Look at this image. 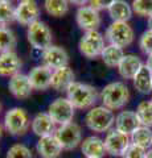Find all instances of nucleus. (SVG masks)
<instances>
[{
  "label": "nucleus",
  "instance_id": "nucleus-43",
  "mask_svg": "<svg viewBox=\"0 0 152 158\" xmlns=\"http://www.w3.org/2000/svg\"><path fill=\"white\" fill-rule=\"evenodd\" d=\"M151 102H152V96H151Z\"/></svg>",
  "mask_w": 152,
  "mask_h": 158
},
{
  "label": "nucleus",
  "instance_id": "nucleus-3",
  "mask_svg": "<svg viewBox=\"0 0 152 158\" xmlns=\"http://www.w3.org/2000/svg\"><path fill=\"white\" fill-rule=\"evenodd\" d=\"M85 123L87 128L93 132L103 133L109 132L111 127L115 124L114 112L105 106H97L90 108L86 113Z\"/></svg>",
  "mask_w": 152,
  "mask_h": 158
},
{
  "label": "nucleus",
  "instance_id": "nucleus-10",
  "mask_svg": "<svg viewBox=\"0 0 152 158\" xmlns=\"http://www.w3.org/2000/svg\"><path fill=\"white\" fill-rule=\"evenodd\" d=\"M130 144H131L130 136L119 132L118 129H110L105 138L106 152L115 157L123 156L126 149L130 146Z\"/></svg>",
  "mask_w": 152,
  "mask_h": 158
},
{
  "label": "nucleus",
  "instance_id": "nucleus-6",
  "mask_svg": "<svg viewBox=\"0 0 152 158\" xmlns=\"http://www.w3.org/2000/svg\"><path fill=\"white\" fill-rule=\"evenodd\" d=\"M27 37L29 44L35 49H38V50L44 52L49 46H52V41H53L52 31L41 20H37V21L32 23L28 27Z\"/></svg>",
  "mask_w": 152,
  "mask_h": 158
},
{
  "label": "nucleus",
  "instance_id": "nucleus-19",
  "mask_svg": "<svg viewBox=\"0 0 152 158\" xmlns=\"http://www.w3.org/2000/svg\"><path fill=\"white\" fill-rule=\"evenodd\" d=\"M140 127L138 115L134 111H122L115 117V129L131 136L136 128Z\"/></svg>",
  "mask_w": 152,
  "mask_h": 158
},
{
  "label": "nucleus",
  "instance_id": "nucleus-41",
  "mask_svg": "<svg viewBox=\"0 0 152 158\" xmlns=\"http://www.w3.org/2000/svg\"><path fill=\"white\" fill-rule=\"evenodd\" d=\"M0 113H2V103H0Z\"/></svg>",
  "mask_w": 152,
  "mask_h": 158
},
{
  "label": "nucleus",
  "instance_id": "nucleus-22",
  "mask_svg": "<svg viewBox=\"0 0 152 158\" xmlns=\"http://www.w3.org/2000/svg\"><path fill=\"white\" fill-rule=\"evenodd\" d=\"M141 66H143V62H141V59L138 56L126 54L123 59L120 61L119 66H118V73L124 79H134V77L141 69Z\"/></svg>",
  "mask_w": 152,
  "mask_h": 158
},
{
  "label": "nucleus",
  "instance_id": "nucleus-27",
  "mask_svg": "<svg viewBox=\"0 0 152 158\" xmlns=\"http://www.w3.org/2000/svg\"><path fill=\"white\" fill-rule=\"evenodd\" d=\"M44 7L48 15L53 17H62L69 11V0H45Z\"/></svg>",
  "mask_w": 152,
  "mask_h": 158
},
{
  "label": "nucleus",
  "instance_id": "nucleus-23",
  "mask_svg": "<svg viewBox=\"0 0 152 158\" xmlns=\"http://www.w3.org/2000/svg\"><path fill=\"white\" fill-rule=\"evenodd\" d=\"M135 90L140 94H150L152 91V71L145 65L141 66L140 70L132 79Z\"/></svg>",
  "mask_w": 152,
  "mask_h": 158
},
{
  "label": "nucleus",
  "instance_id": "nucleus-30",
  "mask_svg": "<svg viewBox=\"0 0 152 158\" xmlns=\"http://www.w3.org/2000/svg\"><path fill=\"white\" fill-rule=\"evenodd\" d=\"M15 17V8L12 3L7 2H0V27H8L11 23H13Z\"/></svg>",
  "mask_w": 152,
  "mask_h": 158
},
{
  "label": "nucleus",
  "instance_id": "nucleus-35",
  "mask_svg": "<svg viewBox=\"0 0 152 158\" xmlns=\"http://www.w3.org/2000/svg\"><path fill=\"white\" fill-rule=\"evenodd\" d=\"M116 2V0H90L89 2V6L91 8L97 9L98 12L102 11V9H107L109 11V8L112 6Z\"/></svg>",
  "mask_w": 152,
  "mask_h": 158
},
{
  "label": "nucleus",
  "instance_id": "nucleus-44",
  "mask_svg": "<svg viewBox=\"0 0 152 158\" xmlns=\"http://www.w3.org/2000/svg\"><path fill=\"white\" fill-rule=\"evenodd\" d=\"M151 146H152V142H151Z\"/></svg>",
  "mask_w": 152,
  "mask_h": 158
},
{
  "label": "nucleus",
  "instance_id": "nucleus-12",
  "mask_svg": "<svg viewBox=\"0 0 152 158\" xmlns=\"http://www.w3.org/2000/svg\"><path fill=\"white\" fill-rule=\"evenodd\" d=\"M76 20L77 24L82 31L85 32H91V31H98L101 25V16L97 9L91 8L90 6H83L80 7L76 13Z\"/></svg>",
  "mask_w": 152,
  "mask_h": 158
},
{
  "label": "nucleus",
  "instance_id": "nucleus-37",
  "mask_svg": "<svg viewBox=\"0 0 152 158\" xmlns=\"http://www.w3.org/2000/svg\"><path fill=\"white\" fill-rule=\"evenodd\" d=\"M145 66L150 69V70L152 71V54L151 56H148V58H147V63H145Z\"/></svg>",
  "mask_w": 152,
  "mask_h": 158
},
{
  "label": "nucleus",
  "instance_id": "nucleus-5",
  "mask_svg": "<svg viewBox=\"0 0 152 158\" xmlns=\"http://www.w3.org/2000/svg\"><path fill=\"white\" fill-rule=\"evenodd\" d=\"M105 37L111 45H115V46H119L123 49L132 44L135 33L128 23L112 21L109 25V28L106 29Z\"/></svg>",
  "mask_w": 152,
  "mask_h": 158
},
{
  "label": "nucleus",
  "instance_id": "nucleus-25",
  "mask_svg": "<svg viewBox=\"0 0 152 158\" xmlns=\"http://www.w3.org/2000/svg\"><path fill=\"white\" fill-rule=\"evenodd\" d=\"M124 56H126V54L123 52V49L119 48V46L111 45V44H110V45L105 46L103 52H102V54H101V58H102V61H103V63L106 66H109V67H118Z\"/></svg>",
  "mask_w": 152,
  "mask_h": 158
},
{
  "label": "nucleus",
  "instance_id": "nucleus-34",
  "mask_svg": "<svg viewBox=\"0 0 152 158\" xmlns=\"http://www.w3.org/2000/svg\"><path fill=\"white\" fill-rule=\"evenodd\" d=\"M145 149L140 148L135 144H130V146L126 149L124 154L122 158H145Z\"/></svg>",
  "mask_w": 152,
  "mask_h": 158
},
{
  "label": "nucleus",
  "instance_id": "nucleus-32",
  "mask_svg": "<svg viewBox=\"0 0 152 158\" xmlns=\"http://www.w3.org/2000/svg\"><path fill=\"white\" fill-rule=\"evenodd\" d=\"M7 158H32L29 148L23 144H15L8 149Z\"/></svg>",
  "mask_w": 152,
  "mask_h": 158
},
{
  "label": "nucleus",
  "instance_id": "nucleus-18",
  "mask_svg": "<svg viewBox=\"0 0 152 158\" xmlns=\"http://www.w3.org/2000/svg\"><path fill=\"white\" fill-rule=\"evenodd\" d=\"M21 59L15 52L0 54V77H13L21 70Z\"/></svg>",
  "mask_w": 152,
  "mask_h": 158
},
{
  "label": "nucleus",
  "instance_id": "nucleus-24",
  "mask_svg": "<svg viewBox=\"0 0 152 158\" xmlns=\"http://www.w3.org/2000/svg\"><path fill=\"white\" fill-rule=\"evenodd\" d=\"M132 7L124 0H116L109 8V15L112 21H124L127 23L132 16Z\"/></svg>",
  "mask_w": 152,
  "mask_h": 158
},
{
  "label": "nucleus",
  "instance_id": "nucleus-39",
  "mask_svg": "<svg viewBox=\"0 0 152 158\" xmlns=\"http://www.w3.org/2000/svg\"><path fill=\"white\" fill-rule=\"evenodd\" d=\"M145 158H152V149L145 153Z\"/></svg>",
  "mask_w": 152,
  "mask_h": 158
},
{
  "label": "nucleus",
  "instance_id": "nucleus-38",
  "mask_svg": "<svg viewBox=\"0 0 152 158\" xmlns=\"http://www.w3.org/2000/svg\"><path fill=\"white\" fill-rule=\"evenodd\" d=\"M147 24H148V29H151V31H152V16L148 17V21H147Z\"/></svg>",
  "mask_w": 152,
  "mask_h": 158
},
{
  "label": "nucleus",
  "instance_id": "nucleus-36",
  "mask_svg": "<svg viewBox=\"0 0 152 158\" xmlns=\"http://www.w3.org/2000/svg\"><path fill=\"white\" fill-rule=\"evenodd\" d=\"M90 0H69L70 4H74V6H80V7H83L86 3H89Z\"/></svg>",
  "mask_w": 152,
  "mask_h": 158
},
{
  "label": "nucleus",
  "instance_id": "nucleus-11",
  "mask_svg": "<svg viewBox=\"0 0 152 158\" xmlns=\"http://www.w3.org/2000/svg\"><path fill=\"white\" fill-rule=\"evenodd\" d=\"M38 16H40V8H38L36 0H23L15 8L16 21L21 25L29 27L32 23L37 21Z\"/></svg>",
  "mask_w": 152,
  "mask_h": 158
},
{
  "label": "nucleus",
  "instance_id": "nucleus-1",
  "mask_svg": "<svg viewBox=\"0 0 152 158\" xmlns=\"http://www.w3.org/2000/svg\"><path fill=\"white\" fill-rule=\"evenodd\" d=\"M66 95H67L66 98L70 100L74 108H78V110H90L97 103L98 91L95 90V87H93L90 85L74 82L66 90Z\"/></svg>",
  "mask_w": 152,
  "mask_h": 158
},
{
  "label": "nucleus",
  "instance_id": "nucleus-17",
  "mask_svg": "<svg viewBox=\"0 0 152 158\" xmlns=\"http://www.w3.org/2000/svg\"><path fill=\"white\" fill-rule=\"evenodd\" d=\"M32 132L38 137H46L52 136L56 133V123L52 120L50 116L48 115V112H40L33 117L32 120Z\"/></svg>",
  "mask_w": 152,
  "mask_h": 158
},
{
  "label": "nucleus",
  "instance_id": "nucleus-29",
  "mask_svg": "<svg viewBox=\"0 0 152 158\" xmlns=\"http://www.w3.org/2000/svg\"><path fill=\"white\" fill-rule=\"evenodd\" d=\"M135 112L138 115L140 125L148 127V128L152 127V102L151 100L140 102Z\"/></svg>",
  "mask_w": 152,
  "mask_h": 158
},
{
  "label": "nucleus",
  "instance_id": "nucleus-33",
  "mask_svg": "<svg viewBox=\"0 0 152 158\" xmlns=\"http://www.w3.org/2000/svg\"><path fill=\"white\" fill-rule=\"evenodd\" d=\"M139 48L144 54H147V56H151L152 54V31L151 29H147V31L143 32V34L140 36Z\"/></svg>",
  "mask_w": 152,
  "mask_h": 158
},
{
  "label": "nucleus",
  "instance_id": "nucleus-15",
  "mask_svg": "<svg viewBox=\"0 0 152 158\" xmlns=\"http://www.w3.org/2000/svg\"><path fill=\"white\" fill-rule=\"evenodd\" d=\"M52 75H53V70L45 65L33 67L28 74L33 90H38V91H44L52 86Z\"/></svg>",
  "mask_w": 152,
  "mask_h": 158
},
{
  "label": "nucleus",
  "instance_id": "nucleus-7",
  "mask_svg": "<svg viewBox=\"0 0 152 158\" xmlns=\"http://www.w3.org/2000/svg\"><path fill=\"white\" fill-rule=\"evenodd\" d=\"M74 106L67 98H58L48 107V115L56 123V125H65L73 121L74 117Z\"/></svg>",
  "mask_w": 152,
  "mask_h": 158
},
{
  "label": "nucleus",
  "instance_id": "nucleus-31",
  "mask_svg": "<svg viewBox=\"0 0 152 158\" xmlns=\"http://www.w3.org/2000/svg\"><path fill=\"white\" fill-rule=\"evenodd\" d=\"M132 11L139 16H152V0H132Z\"/></svg>",
  "mask_w": 152,
  "mask_h": 158
},
{
  "label": "nucleus",
  "instance_id": "nucleus-21",
  "mask_svg": "<svg viewBox=\"0 0 152 158\" xmlns=\"http://www.w3.org/2000/svg\"><path fill=\"white\" fill-rule=\"evenodd\" d=\"M81 150L86 158H102L107 153L105 141L98 136H90L85 138L81 144Z\"/></svg>",
  "mask_w": 152,
  "mask_h": 158
},
{
  "label": "nucleus",
  "instance_id": "nucleus-8",
  "mask_svg": "<svg viewBox=\"0 0 152 158\" xmlns=\"http://www.w3.org/2000/svg\"><path fill=\"white\" fill-rule=\"evenodd\" d=\"M80 52L86 58H97L101 57L105 49V37L98 31L85 32L78 44Z\"/></svg>",
  "mask_w": 152,
  "mask_h": 158
},
{
  "label": "nucleus",
  "instance_id": "nucleus-14",
  "mask_svg": "<svg viewBox=\"0 0 152 158\" xmlns=\"http://www.w3.org/2000/svg\"><path fill=\"white\" fill-rule=\"evenodd\" d=\"M8 88H9V92L16 99H20V100L28 99L33 91L29 77L23 73H19L16 75L11 77L9 83H8Z\"/></svg>",
  "mask_w": 152,
  "mask_h": 158
},
{
  "label": "nucleus",
  "instance_id": "nucleus-2",
  "mask_svg": "<svg viewBox=\"0 0 152 158\" xmlns=\"http://www.w3.org/2000/svg\"><path fill=\"white\" fill-rule=\"evenodd\" d=\"M103 106L111 111L123 108L130 100V91L123 82H111L101 92Z\"/></svg>",
  "mask_w": 152,
  "mask_h": 158
},
{
  "label": "nucleus",
  "instance_id": "nucleus-40",
  "mask_svg": "<svg viewBox=\"0 0 152 158\" xmlns=\"http://www.w3.org/2000/svg\"><path fill=\"white\" fill-rule=\"evenodd\" d=\"M2 135H3V127L0 124V137H2Z\"/></svg>",
  "mask_w": 152,
  "mask_h": 158
},
{
  "label": "nucleus",
  "instance_id": "nucleus-20",
  "mask_svg": "<svg viewBox=\"0 0 152 158\" xmlns=\"http://www.w3.org/2000/svg\"><path fill=\"white\" fill-rule=\"evenodd\" d=\"M74 71L72 70L69 66L57 69V70H53V75H52V88L56 90L58 92L66 91L67 88L70 87L72 83H74Z\"/></svg>",
  "mask_w": 152,
  "mask_h": 158
},
{
  "label": "nucleus",
  "instance_id": "nucleus-16",
  "mask_svg": "<svg viewBox=\"0 0 152 158\" xmlns=\"http://www.w3.org/2000/svg\"><path fill=\"white\" fill-rule=\"evenodd\" d=\"M36 149L41 158H58L62 153V146L54 135L41 137L37 141Z\"/></svg>",
  "mask_w": 152,
  "mask_h": 158
},
{
  "label": "nucleus",
  "instance_id": "nucleus-42",
  "mask_svg": "<svg viewBox=\"0 0 152 158\" xmlns=\"http://www.w3.org/2000/svg\"><path fill=\"white\" fill-rule=\"evenodd\" d=\"M0 2H7V0H0Z\"/></svg>",
  "mask_w": 152,
  "mask_h": 158
},
{
  "label": "nucleus",
  "instance_id": "nucleus-4",
  "mask_svg": "<svg viewBox=\"0 0 152 158\" xmlns=\"http://www.w3.org/2000/svg\"><path fill=\"white\" fill-rule=\"evenodd\" d=\"M31 118L25 110L20 107H15L7 111L4 116V129L12 136H23L31 128Z\"/></svg>",
  "mask_w": 152,
  "mask_h": 158
},
{
  "label": "nucleus",
  "instance_id": "nucleus-9",
  "mask_svg": "<svg viewBox=\"0 0 152 158\" xmlns=\"http://www.w3.org/2000/svg\"><path fill=\"white\" fill-rule=\"evenodd\" d=\"M54 136L60 141L63 150H73L82 144V131L77 123H69L65 125H60L56 129Z\"/></svg>",
  "mask_w": 152,
  "mask_h": 158
},
{
  "label": "nucleus",
  "instance_id": "nucleus-45",
  "mask_svg": "<svg viewBox=\"0 0 152 158\" xmlns=\"http://www.w3.org/2000/svg\"><path fill=\"white\" fill-rule=\"evenodd\" d=\"M20 2H23V0H20Z\"/></svg>",
  "mask_w": 152,
  "mask_h": 158
},
{
  "label": "nucleus",
  "instance_id": "nucleus-28",
  "mask_svg": "<svg viewBox=\"0 0 152 158\" xmlns=\"http://www.w3.org/2000/svg\"><path fill=\"white\" fill-rule=\"evenodd\" d=\"M16 48V36L7 27H0V54L13 52Z\"/></svg>",
  "mask_w": 152,
  "mask_h": 158
},
{
  "label": "nucleus",
  "instance_id": "nucleus-26",
  "mask_svg": "<svg viewBox=\"0 0 152 158\" xmlns=\"http://www.w3.org/2000/svg\"><path fill=\"white\" fill-rule=\"evenodd\" d=\"M130 138H131V144H135L140 148H143V149H147V148L151 146V142H152V131L148 127L140 125L132 132Z\"/></svg>",
  "mask_w": 152,
  "mask_h": 158
},
{
  "label": "nucleus",
  "instance_id": "nucleus-13",
  "mask_svg": "<svg viewBox=\"0 0 152 158\" xmlns=\"http://www.w3.org/2000/svg\"><path fill=\"white\" fill-rule=\"evenodd\" d=\"M42 61H44V65L48 66L49 69L57 70V69L67 66V63H69V56H67V53L63 48L52 45L46 50L42 52Z\"/></svg>",
  "mask_w": 152,
  "mask_h": 158
}]
</instances>
